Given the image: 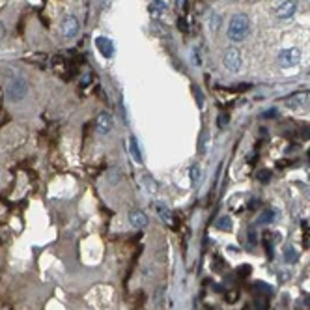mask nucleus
Listing matches in <instances>:
<instances>
[{"instance_id": "1", "label": "nucleus", "mask_w": 310, "mask_h": 310, "mask_svg": "<svg viewBox=\"0 0 310 310\" xmlns=\"http://www.w3.org/2000/svg\"><path fill=\"white\" fill-rule=\"evenodd\" d=\"M249 32H251V19L245 13H235L228 25V39L234 43H241L249 36Z\"/></svg>"}, {"instance_id": "2", "label": "nucleus", "mask_w": 310, "mask_h": 310, "mask_svg": "<svg viewBox=\"0 0 310 310\" xmlns=\"http://www.w3.org/2000/svg\"><path fill=\"white\" fill-rule=\"evenodd\" d=\"M28 94V83L23 77H11L6 83V99L10 103H21Z\"/></svg>"}, {"instance_id": "3", "label": "nucleus", "mask_w": 310, "mask_h": 310, "mask_svg": "<svg viewBox=\"0 0 310 310\" xmlns=\"http://www.w3.org/2000/svg\"><path fill=\"white\" fill-rule=\"evenodd\" d=\"M301 58H303V53H301V49L297 47H286L282 49L281 53H279V66L284 67V69H290V67H297L301 64Z\"/></svg>"}, {"instance_id": "4", "label": "nucleus", "mask_w": 310, "mask_h": 310, "mask_svg": "<svg viewBox=\"0 0 310 310\" xmlns=\"http://www.w3.org/2000/svg\"><path fill=\"white\" fill-rule=\"evenodd\" d=\"M223 66L230 71V73H239L241 66H243V56L241 51L237 47H228L223 55Z\"/></svg>"}, {"instance_id": "5", "label": "nucleus", "mask_w": 310, "mask_h": 310, "mask_svg": "<svg viewBox=\"0 0 310 310\" xmlns=\"http://www.w3.org/2000/svg\"><path fill=\"white\" fill-rule=\"evenodd\" d=\"M299 6V0H282L281 4L275 8V17L279 21H288L295 15Z\"/></svg>"}, {"instance_id": "6", "label": "nucleus", "mask_w": 310, "mask_h": 310, "mask_svg": "<svg viewBox=\"0 0 310 310\" xmlns=\"http://www.w3.org/2000/svg\"><path fill=\"white\" fill-rule=\"evenodd\" d=\"M79 28H81V25H79V19H77L75 15H66L62 23H60V32H62V36L66 39H73L79 34Z\"/></svg>"}, {"instance_id": "7", "label": "nucleus", "mask_w": 310, "mask_h": 310, "mask_svg": "<svg viewBox=\"0 0 310 310\" xmlns=\"http://www.w3.org/2000/svg\"><path fill=\"white\" fill-rule=\"evenodd\" d=\"M114 129V116L111 113H103L97 114V118H95V131L99 133V135H109V133Z\"/></svg>"}, {"instance_id": "8", "label": "nucleus", "mask_w": 310, "mask_h": 310, "mask_svg": "<svg viewBox=\"0 0 310 310\" xmlns=\"http://www.w3.org/2000/svg\"><path fill=\"white\" fill-rule=\"evenodd\" d=\"M129 223H131L137 230H144L146 226H148V215L144 213V211H141V209H135V211H131L129 213Z\"/></svg>"}, {"instance_id": "9", "label": "nucleus", "mask_w": 310, "mask_h": 310, "mask_svg": "<svg viewBox=\"0 0 310 310\" xmlns=\"http://www.w3.org/2000/svg\"><path fill=\"white\" fill-rule=\"evenodd\" d=\"M95 47L99 49V53L105 58L114 56V43L111 41V38H95Z\"/></svg>"}, {"instance_id": "10", "label": "nucleus", "mask_w": 310, "mask_h": 310, "mask_svg": "<svg viewBox=\"0 0 310 310\" xmlns=\"http://www.w3.org/2000/svg\"><path fill=\"white\" fill-rule=\"evenodd\" d=\"M141 185H142V189L148 193V195H155L157 193V181H155V178L151 176V174H148V172H142L141 174Z\"/></svg>"}, {"instance_id": "11", "label": "nucleus", "mask_w": 310, "mask_h": 310, "mask_svg": "<svg viewBox=\"0 0 310 310\" xmlns=\"http://www.w3.org/2000/svg\"><path fill=\"white\" fill-rule=\"evenodd\" d=\"M221 25H223L221 15L215 13V11H211V13H209V17H207V27H209V32H211V34H217V32L221 30Z\"/></svg>"}, {"instance_id": "12", "label": "nucleus", "mask_w": 310, "mask_h": 310, "mask_svg": "<svg viewBox=\"0 0 310 310\" xmlns=\"http://www.w3.org/2000/svg\"><path fill=\"white\" fill-rule=\"evenodd\" d=\"M207 148H209V131L204 127L202 133H200V139H198V153H200V155H206Z\"/></svg>"}, {"instance_id": "13", "label": "nucleus", "mask_w": 310, "mask_h": 310, "mask_svg": "<svg viewBox=\"0 0 310 310\" xmlns=\"http://www.w3.org/2000/svg\"><path fill=\"white\" fill-rule=\"evenodd\" d=\"M129 151H131L133 159L137 161V163H142V151H141V148H139V142H137L135 137L129 139Z\"/></svg>"}, {"instance_id": "14", "label": "nucleus", "mask_w": 310, "mask_h": 310, "mask_svg": "<svg viewBox=\"0 0 310 310\" xmlns=\"http://www.w3.org/2000/svg\"><path fill=\"white\" fill-rule=\"evenodd\" d=\"M215 226L219 230H223V232H230L232 230V219H230V215L219 217L215 221Z\"/></svg>"}, {"instance_id": "15", "label": "nucleus", "mask_w": 310, "mask_h": 310, "mask_svg": "<svg viewBox=\"0 0 310 310\" xmlns=\"http://www.w3.org/2000/svg\"><path fill=\"white\" fill-rule=\"evenodd\" d=\"M284 258H286V262H297V258H299V254L297 251L293 249V247H286V251H284Z\"/></svg>"}, {"instance_id": "16", "label": "nucleus", "mask_w": 310, "mask_h": 310, "mask_svg": "<svg viewBox=\"0 0 310 310\" xmlns=\"http://www.w3.org/2000/svg\"><path fill=\"white\" fill-rule=\"evenodd\" d=\"M273 219H275V211L273 209H265L260 217V225H267V223H271Z\"/></svg>"}, {"instance_id": "17", "label": "nucleus", "mask_w": 310, "mask_h": 310, "mask_svg": "<svg viewBox=\"0 0 310 310\" xmlns=\"http://www.w3.org/2000/svg\"><path fill=\"white\" fill-rule=\"evenodd\" d=\"M200 176H202V169H200L198 165H193V167H191V181H193V183H198Z\"/></svg>"}, {"instance_id": "18", "label": "nucleus", "mask_w": 310, "mask_h": 310, "mask_svg": "<svg viewBox=\"0 0 310 310\" xmlns=\"http://www.w3.org/2000/svg\"><path fill=\"white\" fill-rule=\"evenodd\" d=\"M226 123H228V118H226V116H221V118H219V127L223 129V127H226Z\"/></svg>"}, {"instance_id": "19", "label": "nucleus", "mask_w": 310, "mask_h": 310, "mask_svg": "<svg viewBox=\"0 0 310 310\" xmlns=\"http://www.w3.org/2000/svg\"><path fill=\"white\" fill-rule=\"evenodd\" d=\"M237 299V291H232V293H226V301H235Z\"/></svg>"}, {"instance_id": "20", "label": "nucleus", "mask_w": 310, "mask_h": 310, "mask_svg": "<svg viewBox=\"0 0 310 310\" xmlns=\"http://www.w3.org/2000/svg\"><path fill=\"white\" fill-rule=\"evenodd\" d=\"M176 4H178L179 10H183V8H185V4H187V0H176Z\"/></svg>"}, {"instance_id": "21", "label": "nucleus", "mask_w": 310, "mask_h": 310, "mask_svg": "<svg viewBox=\"0 0 310 310\" xmlns=\"http://www.w3.org/2000/svg\"><path fill=\"white\" fill-rule=\"evenodd\" d=\"M4 36H6V28H4V25L0 23V41L4 39Z\"/></svg>"}, {"instance_id": "22", "label": "nucleus", "mask_w": 310, "mask_h": 310, "mask_svg": "<svg viewBox=\"0 0 310 310\" xmlns=\"http://www.w3.org/2000/svg\"><path fill=\"white\" fill-rule=\"evenodd\" d=\"M267 178H269V174H267V172H262V174H258V179H263V181H265Z\"/></svg>"}, {"instance_id": "23", "label": "nucleus", "mask_w": 310, "mask_h": 310, "mask_svg": "<svg viewBox=\"0 0 310 310\" xmlns=\"http://www.w3.org/2000/svg\"><path fill=\"white\" fill-rule=\"evenodd\" d=\"M309 4H310V0H309Z\"/></svg>"}]
</instances>
